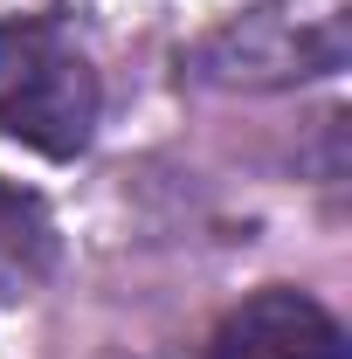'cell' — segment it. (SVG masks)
Wrapping results in <instances>:
<instances>
[{"mask_svg": "<svg viewBox=\"0 0 352 359\" xmlns=\"http://www.w3.org/2000/svg\"><path fill=\"white\" fill-rule=\"evenodd\" d=\"M352 62V0H256L187 48V76L208 90H297Z\"/></svg>", "mask_w": 352, "mask_h": 359, "instance_id": "6da1fadb", "label": "cell"}, {"mask_svg": "<svg viewBox=\"0 0 352 359\" xmlns=\"http://www.w3.org/2000/svg\"><path fill=\"white\" fill-rule=\"evenodd\" d=\"M97 69L55 21H0V138L42 159H76L97 138Z\"/></svg>", "mask_w": 352, "mask_h": 359, "instance_id": "7a4b0ae2", "label": "cell"}, {"mask_svg": "<svg viewBox=\"0 0 352 359\" xmlns=\"http://www.w3.org/2000/svg\"><path fill=\"white\" fill-rule=\"evenodd\" d=\"M208 359H346V332L311 290L269 283L215 325Z\"/></svg>", "mask_w": 352, "mask_h": 359, "instance_id": "3957f363", "label": "cell"}, {"mask_svg": "<svg viewBox=\"0 0 352 359\" xmlns=\"http://www.w3.org/2000/svg\"><path fill=\"white\" fill-rule=\"evenodd\" d=\"M48 269H55V222H48V208L28 187L0 180V297L42 290Z\"/></svg>", "mask_w": 352, "mask_h": 359, "instance_id": "277c9868", "label": "cell"}, {"mask_svg": "<svg viewBox=\"0 0 352 359\" xmlns=\"http://www.w3.org/2000/svg\"><path fill=\"white\" fill-rule=\"evenodd\" d=\"M62 0H0V21H55Z\"/></svg>", "mask_w": 352, "mask_h": 359, "instance_id": "5b68a950", "label": "cell"}]
</instances>
